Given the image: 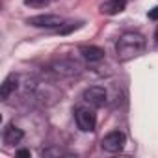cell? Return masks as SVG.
Wrapping results in <instances>:
<instances>
[{"instance_id":"cell-13","label":"cell","mask_w":158,"mask_h":158,"mask_svg":"<svg viewBox=\"0 0 158 158\" xmlns=\"http://www.w3.org/2000/svg\"><path fill=\"white\" fill-rule=\"evenodd\" d=\"M149 19H152V21H158V6H156V8H152V10L149 11Z\"/></svg>"},{"instance_id":"cell-4","label":"cell","mask_w":158,"mask_h":158,"mask_svg":"<svg viewBox=\"0 0 158 158\" xmlns=\"http://www.w3.org/2000/svg\"><path fill=\"white\" fill-rule=\"evenodd\" d=\"M63 19L60 15H35V17H30L28 19V24L35 26V28H61L63 26Z\"/></svg>"},{"instance_id":"cell-10","label":"cell","mask_w":158,"mask_h":158,"mask_svg":"<svg viewBox=\"0 0 158 158\" xmlns=\"http://www.w3.org/2000/svg\"><path fill=\"white\" fill-rule=\"evenodd\" d=\"M17 89V76L15 74H10L6 80L2 82V88H0V97H2V101H8L10 95Z\"/></svg>"},{"instance_id":"cell-7","label":"cell","mask_w":158,"mask_h":158,"mask_svg":"<svg viewBox=\"0 0 158 158\" xmlns=\"http://www.w3.org/2000/svg\"><path fill=\"white\" fill-rule=\"evenodd\" d=\"M23 136H24V132H23L19 127H15V125H8V127L4 128V143H6V145H15V143H19V141L23 139Z\"/></svg>"},{"instance_id":"cell-14","label":"cell","mask_w":158,"mask_h":158,"mask_svg":"<svg viewBox=\"0 0 158 158\" xmlns=\"http://www.w3.org/2000/svg\"><path fill=\"white\" fill-rule=\"evenodd\" d=\"M17 154H19V156H30V151H24V149H23V151H19Z\"/></svg>"},{"instance_id":"cell-15","label":"cell","mask_w":158,"mask_h":158,"mask_svg":"<svg viewBox=\"0 0 158 158\" xmlns=\"http://www.w3.org/2000/svg\"><path fill=\"white\" fill-rule=\"evenodd\" d=\"M154 39H156V45H158V28H156V32H154Z\"/></svg>"},{"instance_id":"cell-6","label":"cell","mask_w":158,"mask_h":158,"mask_svg":"<svg viewBox=\"0 0 158 158\" xmlns=\"http://www.w3.org/2000/svg\"><path fill=\"white\" fill-rule=\"evenodd\" d=\"M80 69H82V65L78 63V61H73V60H61V61L54 63V71L60 73V74H65V76L80 73Z\"/></svg>"},{"instance_id":"cell-2","label":"cell","mask_w":158,"mask_h":158,"mask_svg":"<svg viewBox=\"0 0 158 158\" xmlns=\"http://www.w3.org/2000/svg\"><path fill=\"white\" fill-rule=\"evenodd\" d=\"M74 119H76V125L82 132H91L95 130V125H97V115L93 110L86 108V106H78L74 110Z\"/></svg>"},{"instance_id":"cell-5","label":"cell","mask_w":158,"mask_h":158,"mask_svg":"<svg viewBox=\"0 0 158 158\" xmlns=\"http://www.w3.org/2000/svg\"><path fill=\"white\" fill-rule=\"evenodd\" d=\"M82 99H84L88 104H91V106H95V108H101V106L106 104V89L101 88V86H91V88H88V89L82 93Z\"/></svg>"},{"instance_id":"cell-3","label":"cell","mask_w":158,"mask_h":158,"mask_svg":"<svg viewBox=\"0 0 158 158\" xmlns=\"http://www.w3.org/2000/svg\"><path fill=\"white\" fill-rule=\"evenodd\" d=\"M125 143H127V138L119 130H114V132L106 134L102 138V141H101V145H102V149L106 152H119V151H123Z\"/></svg>"},{"instance_id":"cell-1","label":"cell","mask_w":158,"mask_h":158,"mask_svg":"<svg viewBox=\"0 0 158 158\" xmlns=\"http://www.w3.org/2000/svg\"><path fill=\"white\" fill-rule=\"evenodd\" d=\"M145 48V37L138 32H125L115 43V54L119 61H130Z\"/></svg>"},{"instance_id":"cell-9","label":"cell","mask_w":158,"mask_h":158,"mask_svg":"<svg viewBox=\"0 0 158 158\" xmlns=\"http://www.w3.org/2000/svg\"><path fill=\"white\" fill-rule=\"evenodd\" d=\"M125 4H127V0H108V2L101 6V11L104 15H117L125 10Z\"/></svg>"},{"instance_id":"cell-8","label":"cell","mask_w":158,"mask_h":158,"mask_svg":"<svg viewBox=\"0 0 158 158\" xmlns=\"http://www.w3.org/2000/svg\"><path fill=\"white\" fill-rule=\"evenodd\" d=\"M80 54L84 56V60H88V61H101L102 58H104V50L102 48H99V47H93V45H84V47H80Z\"/></svg>"},{"instance_id":"cell-12","label":"cell","mask_w":158,"mask_h":158,"mask_svg":"<svg viewBox=\"0 0 158 158\" xmlns=\"http://www.w3.org/2000/svg\"><path fill=\"white\" fill-rule=\"evenodd\" d=\"M78 26H80V24H78V23H69L67 26L63 24L61 28H58V32H60V34H69V32H73V30H76Z\"/></svg>"},{"instance_id":"cell-11","label":"cell","mask_w":158,"mask_h":158,"mask_svg":"<svg viewBox=\"0 0 158 158\" xmlns=\"http://www.w3.org/2000/svg\"><path fill=\"white\" fill-rule=\"evenodd\" d=\"M24 4L30 8H45L48 6V0H24Z\"/></svg>"}]
</instances>
